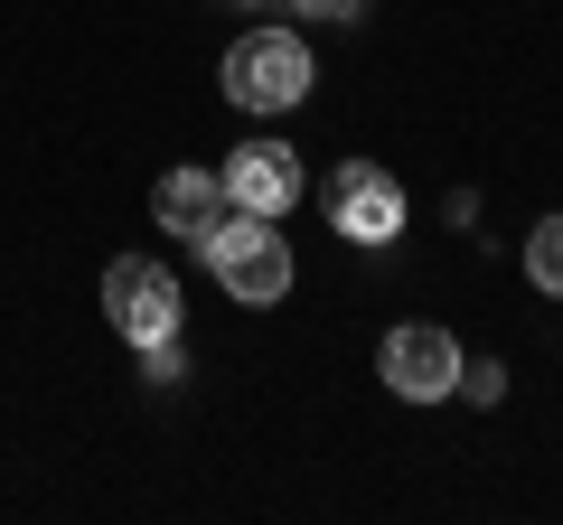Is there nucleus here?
I'll return each mask as SVG.
<instances>
[{"instance_id":"f257e3e1","label":"nucleus","mask_w":563,"mask_h":525,"mask_svg":"<svg viewBox=\"0 0 563 525\" xmlns=\"http://www.w3.org/2000/svg\"><path fill=\"white\" fill-rule=\"evenodd\" d=\"M198 254H207V272H217V282L235 291L244 310H273L282 291H291V244H282L273 216H244V206H225L217 235H207Z\"/></svg>"},{"instance_id":"f03ea898","label":"nucleus","mask_w":563,"mask_h":525,"mask_svg":"<svg viewBox=\"0 0 563 525\" xmlns=\"http://www.w3.org/2000/svg\"><path fill=\"white\" fill-rule=\"evenodd\" d=\"M225 94H235L244 113H291V103L310 94L301 29H244V38L225 47Z\"/></svg>"},{"instance_id":"7ed1b4c3","label":"nucleus","mask_w":563,"mask_h":525,"mask_svg":"<svg viewBox=\"0 0 563 525\" xmlns=\"http://www.w3.org/2000/svg\"><path fill=\"white\" fill-rule=\"evenodd\" d=\"M103 320H113L132 347L179 338V272H169L161 254H113L103 262Z\"/></svg>"},{"instance_id":"20e7f679","label":"nucleus","mask_w":563,"mask_h":525,"mask_svg":"<svg viewBox=\"0 0 563 525\" xmlns=\"http://www.w3.org/2000/svg\"><path fill=\"white\" fill-rule=\"evenodd\" d=\"M376 376L395 384L404 404H442V394H461V338L432 328V320H404V328H385Z\"/></svg>"},{"instance_id":"39448f33","label":"nucleus","mask_w":563,"mask_h":525,"mask_svg":"<svg viewBox=\"0 0 563 525\" xmlns=\"http://www.w3.org/2000/svg\"><path fill=\"white\" fill-rule=\"evenodd\" d=\"M217 179H225V206H244V216H291L310 198V169L291 142H244Z\"/></svg>"},{"instance_id":"423d86ee","label":"nucleus","mask_w":563,"mask_h":525,"mask_svg":"<svg viewBox=\"0 0 563 525\" xmlns=\"http://www.w3.org/2000/svg\"><path fill=\"white\" fill-rule=\"evenodd\" d=\"M329 225H339L347 244H395L404 235V188L385 179L376 160H347L339 179H329Z\"/></svg>"},{"instance_id":"0eeeda50","label":"nucleus","mask_w":563,"mask_h":525,"mask_svg":"<svg viewBox=\"0 0 563 525\" xmlns=\"http://www.w3.org/2000/svg\"><path fill=\"white\" fill-rule=\"evenodd\" d=\"M151 216H161L179 244H207L217 216H225V179H217V169H169V179L151 188Z\"/></svg>"},{"instance_id":"6e6552de","label":"nucleus","mask_w":563,"mask_h":525,"mask_svg":"<svg viewBox=\"0 0 563 525\" xmlns=\"http://www.w3.org/2000/svg\"><path fill=\"white\" fill-rule=\"evenodd\" d=\"M526 282H536L544 301H563V216H544L536 235H526Z\"/></svg>"},{"instance_id":"1a4fd4ad","label":"nucleus","mask_w":563,"mask_h":525,"mask_svg":"<svg viewBox=\"0 0 563 525\" xmlns=\"http://www.w3.org/2000/svg\"><path fill=\"white\" fill-rule=\"evenodd\" d=\"M141 376H151V384H179V376H188L179 338H151V347H141Z\"/></svg>"},{"instance_id":"9d476101","label":"nucleus","mask_w":563,"mask_h":525,"mask_svg":"<svg viewBox=\"0 0 563 525\" xmlns=\"http://www.w3.org/2000/svg\"><path fill=\"white\" fill-rule=\"evenodd\" d=\"M461 384H470V404H498V394H507V366L498 357H479V366L461 357Z\"/></svg>"},{"instance_id":"9b49d317","label":"nucleus","mask_w":563,"mask_h":525,"mask_svg":"<svg viewBox=\"0 0 563 525\" xmlns=\"http://www.w3.org/2000/svg\"><path fill=\"white\" fill-rule=\"evenodd\" d=\"M291 10H301V20H329V29H339V20H357L366 0H291Z\"/></svg>"},{"instance_id":"f8f14e48","label":"nucleus","mask_w":563,"mask_h":525,"mask_svg":"<svg viewBox=\"0 0 563 525\" xmlns=\"http://www.w3.org/2000/svg\"><path fill=\"white\" fill-rule=\"evenodd\" d=\"M217 10H254V0H217Z\"/></svg>"}]
</instances>
